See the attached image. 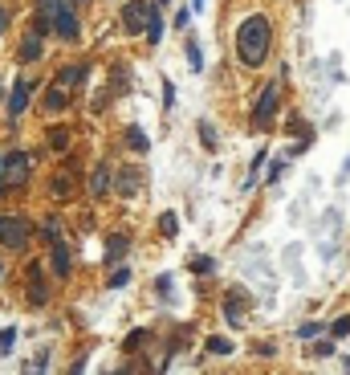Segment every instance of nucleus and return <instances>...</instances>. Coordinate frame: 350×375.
Masks as SVG:
<instances>
[{
	"label": "nucleus",
	"instance_id": "nucleus-10",
	"mask_svg": "<svg viewBox=\"0 0 350 375\" xmlns=\"http://www.w3.org/2000/svg\"><path fill=\"white\" fill-rule=\"evenodd\" d=\"M29 302H33V306H45V302H49V285H45L37 265H29Z\"/></svg>",
	"mask_w": 350,
	"mask_h": 375
},
{
	"label": "nucleus",
	"instance_id": "nucleus-20",
	"mask_svg": "<svg viewBox=\"0 0 350 375\" xmlns=\"http://www.w3.org/2000/svg\"><path fill=\"white\" fill-rule=\"evenodd\" d=\"M159 233H163V236L179 233V216H175V212H163V216H159Z\"/></svg>",
	"mask_w": 350,
	"mask_h": 375
},
{
	"label": "nucleus",
	"instance_id": "nucleus-14",
	"mask_svg": "<svg viewBox=\"0 0 350 375\" xmlns=\"http://www.w3.org/2000/svg\"><path fill=\"white\" fill-rule=\"evenodd\" d=\"M106 188H110V172H106V163H98L94 176H90V192L94 196H106Z\"/></svg>",
	"mask_w": 350,
	"mask_h": 375
},
{
	"label": "nucleus",
	"instance_id": "nucleus-15",
	"mask_svg": "<svg viewBox=\"0 0 350 375\" xmlns=\"http://www.w3.org/2000/svg\"><path fill=\"white\" fill-rule=\"evenodd\" d=\"M127 249H131V241H127L123 233H119V236H110V241H106V261H119V257H123Z\"/></svg>",
	"mask_w": 350,
	"mask_h": 375
},
{
	"label": "nucleus",
	"instance_id": "nucleus-5",
	"mask_svg": "<svg viewBox=\"0 0 350 375\" xmlns=\"http://www.w3.org/2000/svg\"><path fill=\"white\" fill-rule=\"evenodd\" d=\"M151 12H155V0H131V4H127V12H123V25H127V33H147V25H151Z\"/></svg>",
	"mask_w": 350,
	"mask_h": 375
},
{
	"label": "nucleus",
	"instance_id": "nucleus-17",
	"mask_svg": "<svg viewBox=\"0 0 350 375\" xmlns=\"http://www.w3.org/2000/svg\"><path fill=\"white\" fill-rule=\"evenodd\" d=\"M49 147H53V151H65V147H70V131H65V127H49Z\"/></svg>",
	"mask_w": 350,
	"mask_h": 375
},
{
	"label": "nucleus",
	"instance_id": "nucleus-1",
	"mask_svg": "<svg viewBox=\"0 0 350 375\" xmlns=\"http://www.w3.org/2000/svg\"><path fill=\"white\" fill-rule=\"evenodd\" d=\"M269 41H273L269 21H265V17H249V21L240 25V33H236V57H240L245 65H261L265 57H269Z\"/></svg>",
	"mask_w": 350,
	"mask_h": 375
},
{
	"label": "nucleus",
	"instance_id": "nucleus-28",
	"mask_svg": "<svg viewBox=\"0 0 350 375\" xmlns=\"http://www.w3.org/2000/svg\"><path fill=\"white\" fill-rule=\"evenodd\" d=\"M192 270H196V274H212V257H196Z\"/></svg>",
	"mask_w": 350,
	"mask_h": 375
},
{
	"label": "nucleus",
	"instance_id": "nucleus-27",
	"mask_svg": "<svg viewBox=\"0 0 350 375\" xmlns=\"http://www.w3.org/2000/svg\"><path fill=\"white\" fill-rule=\"evenodd\" d=\"M143 343H147V330H134L131 338H127V351H138Z\"/></svg>",
	"mask_w": 350,
	"mask_h": 375
},
{
	"label": "nucleus",
	"instance_id": "nucleus-8",
	"mask_svg": "<svg viewBox=\"0 0 350 375\" xmlns=\"http://www.w3.org/2000/svg\"><path fill=\"white\" fill-rule=\"evenodd\" d=\"M245 310H249V294H245L240 285H236V290H228V302H224V318H228V323L236 327V323L245 318Z\"/></svg>",
	"mask_w": 350,
	"mask_h": 375
},
{
	"label": "nucleus",
	"instance_id": "nucleus-18",
	"mask_svg": "<svg viewBox=\"0 0 350 375\" xmlns=\"http://www.w3.org/2000/svg\"><path fill=\"white\" fill-rule=\"evenodd\" d=\"M21 57H25V61H37V57H41V37H25Z\"/></svg>",
	"mask_w": 350,
	"mask_h": 375
},
{
	"label": "nucleus",
	"instance_id": "nucleus-23",
	"mask_svg": "<svg viewBox=\"0 0 350 375\" xmlns=\"http://www.w3.org/2000/svg\"><path fill=\"white\" fill-rule=\"evenodd\" d=\"M187 61H192V70H204V53L196 41H187Z\"/></svg>",
	"mask_w": 350,
	"mask_h": 375
},
{
	"label": "nucleus",
	"instance_id": "nucleus-13",
	"mask_svg": "<svg viewBox=\"0 0 350 375\" xmlns=\"http://www.w3.org/2000/svg\"><path fill=\"white\" fill-rule=\"evenodd\" d=\"M49 261H53V274H57V278H65V274H70V249H65L57 236H53V257H49Z\"/></svg>",
	"mask_w": 350,
	"mask_h": 375
},
{
	"label": "nucleus",
	"instance_id": "nucleus-12",
	"mask_svg": "<svg viewBox=\"0 0 350 375\" xmlns=\"http://www.w3.org/2000/svg\"><path fill=\"white\" fill-rule=\"evenodd\" d=\"M45 106H49V110H61V106H70V86H65L61 78L49 86V94H45Z\"/></svg>",
	"mask_w": 350,
	"mask_h": 375
},
{
	"label": "nucleus",
	"instance_id": "nucleus-6",
	"mask_svg": "<svg viewBox=\"0 0 350 375\" xmlns=\"http://www.w3.org/2000/svg\"><path fill=\"white\" fill-rule=\"evenodd\" d=\"M53 29L61 33V41H78V17H74V8L70 4H53Z\"/></svg>",
	"mask_w": 350,
	"mask_h": 375
},
{
	"label": "nucleus",
	"instance_id": "nucleus-21",
	"mask_svg": "<svg viewBox=\"0 0 350 375\" xmlns=\"http://www.w3.org/2000/svg\"><path fill=\"white\" fill-rule=\"evenodd\" d=\"M200 143H204L208 151H216V127H212V123H200Z\"/></svg>",
	"mask_w": 350,
	"mask_h": 375
},
{
	"label": "nucleus",
	"instance_id": "nucleus-35",
	"mask_svg": "<svg viewBox=\"0 0 350 375\" xmlns=\"http://www.w3.org/2000/svg\"><path fill=\"white\" fill-rule=\"evenodd\" d=\"M159 4H167V0H159Z\"/></svg>",
	"mask_w": 350,
	"mask_h": 375
},
{
	"label": "nucleus",
	"instance_id": "nucleus-34",
	"mask_svg": "<svg viewBox=\"0 0 350 375\" xmlns=\"http://www.w3.org/2000/svg\"><path fill=\"white\" fill-rule=\"evenodd\" d=\"M0 274H4V261H0Z\"/></svg>",
	"mask_w": 350,
	"mask_h": 375
},
{
	"label": "nucleus",
	"instance_id": "nucleus-16",
	"mask_svg": "<svg viewBox=\"0 0 350 375\" xmlns=\"http://www.w3.org/2000/svg\"><path fill=\"white\" fill-rule=\"evenodd\" d=\"M127 143H131V151H138V155H147V147H151V139L143 135V127H131L127 131Z\"/></svg>",
	"mask_w": 350,
	"mask_h": 375
},
{
	"label": "nucleus",
	"instance_id": "nucleus-32",
	"mask_svg": "<svg viewBox=\"0 0 350 375\" xmlns=\"http://www.w3.org/2000/svg\"><path fill=\"white\" fill-rule=\"evenodd\" d=\"M8 192V184H4V155H0V196Z\"/></svg>",
	"mask_w": 350,
	"mask_h": 375
},
{
	"label": "nucleus",
	"instance_id": "nucleus-9",
	"mask_svg": "<svg viewBox=\"0 0 350 375\" xmlns=\"http://www.w3.org/2000/svg\"><path fill=\"white\" fill-rule=\"evenodd\" d=\"M29 94H33V82L29 78H17V86H12V98H8V114L17 119L25 106H29Z\"/></svg>",
	"mask_w": 350,
	"mask_h": 375
},
{
	"label": "nucleus",
	"instance_id": "nucleus-26",
	"mask_svg": "<svg viewBox=\"0 0 350 375\" xmlns=\"http://www.w3.org/2000/svg\"><path fill=\"white\" fill-rule=\"evenodd\" d=\"M330 334H334V338H347L350 334V318H338V323L330 327Z\"/></svg>",
	"mask_w": 350,
	"mask_h": 375
},
{
	"label": "nucleus",
	"instance_id": "nucleus-24",
	"mask_svg": "<svg viewBox=\"0 0 350 375\" xmlns=\"http://www.w3.org/2000/svg\"><path fill=\"white\" fill-rule=\"evenodd\" d=\"M318 330H322V323H302L298 327V338H318Z\"/></svg>",
	"mask_w": 350,
	"mask_h": 375
},
{
	"label": "nucleus",
	"instance_id": "nucleus-33",
	"mask_svg": "<svg viewBox=\"0 0 350 375\" xmlns=\"http://www.w3.org/2000/svg\"><path fill=\"white\" fill-rule=\"evenodd\" d=\"M4 25H8V17H4V12H0V33H4Z\"/></svg>",
	"mask_w": 350,
	"mask_h": 375
},
{
	"label": "nucleus",
	"instance_id": "nucleus-29",
	"mask_svg": "<svg viewBox=\"0 0 350 375\" xmlns=\"http://www.w3.org/2000/svg\"><path fill=\"white\" fill-rule=\"evenodd\" d=\"M313 355H318V359H326V355H334V343H318V347H313Z\"/></svg>",
	"mask_w": 350,
	"mask_h": 375
},
{
	"label": "nucleus",
	"instance_id": "nucleus-2",
	"mask_svg": "<svg viewBox=\"0 0 350 375\" xmlns=\"http://www.w3.org/2000/svg\"><path fill=\"white\" fill-rule=\"evenodd\" d=\"M33 236V225L21 221V216H0V245L4 249H25Z\"/></svg>",
	"mask_w": 350,
	"mask_h": 375
},
{
	"label": "nucleus",
	"instance_id": "nucleus-3",
	"mask_svg": "<svg viewBox=\"0 0 350 375\" xmlns=\"http://www.w3.org/2000/svg\"><path fill=\"white\" fill-rule=\"evenodd\" d=\"M277 106H281V86L277 82H269L261 90V98H257V110H253V127H269L273 123V114H277Z\"/></svg>",
	"mask_w": 350,
	"mask_h": 375
},
{
	"label": "nucleus",
	"instance_id": "nucleus-31",
	"mask_svg": "<svg viewBox=\"0 0 350 375\" xmlns=\"http://www.w3.org/2000/svg\"><path fill=\"white\" fill-rule=\"evenodd\" d=\"M8 347H12V330H4V334H0V351H8Z\"/></svg>",
	"mask_w": 350,
	"mask_h": 375
},
{
	"label": "nucleus",
	"instance_id": "nucleus-22",
	"mask_svg": "<svg viewBox=\"0 0 350 375\" xmlns=\"http://www.w3.org/2000/svg\"><path fill=\"white\" fill-rule=\"evenodd\" d=\"M208 351H212V355H232V343H228V338H208Z\"/></svg>",
	"mask_w": 350,
	"mask_h": 375
},
{
	"label": "nucleus",
	"instance_id": "nucleus-4",
	"mask_svg": "<svg viewBox=\"0 0 350 375\" xmlns=\"http://www.w3.org/2000/svg\"><path fill=\"white\" fill-rule=\"evenodd\" d=\"M29 172H33V155H25V151L4 155V184H8V188L29 184Z\"/></svg>",
	"mask_w": 350,
	"mask_h": 375
},
{
	"label": "nucleus",
	"instance_id": "nucleus-19",
	"mask_svg": "<svg viewBox=\"0 0 350 375\" xmlns=\"http://www.w3.org/2000/svg\"><path fill=\"white\" fill-rule=\"evenodd\" d=\"M159 37H163V21H159V8H155V12H151V25H147V41L159 45Z\"/></svg>",
	"mask_w": 350,
	"mask_h": 375
},
{
	"label": "nucleus",
	"instance_id": "nucleus-7",
	"mask_svg": "<svg viewBox=\"0 0 350 375\" xmlns=\"http://www.w3.org/2000/svg\"><path fill=\"white\" fill-rule=\"evenodd\" d=\"M143 188H147V172L143 168H123V176H119V192L134 200V196H143Z\"/></svg>",
	"mask_w": 350,
	"mask_h": 375
},
{
	"label": "nucleus",
	"instance_id": "nucleus-30",
	"mask_svg": "<svg viewBox=\"0 0 350 375\" xmlns=\"http://www.w3.org/2000/svg\"><path fill=\"white\" fill-rule=\"evenodd\" d=\"M163 94H167V98H163V106H175V86H172V82L163 86Z\"/></svg>",
	"mask_w": 350,
	"mask_h": 375
},
{
	"label": "nucleus",
	"instance_id": "nucleus-11",
	"mask_svg": "<svg viewBox=\"0 0 350 375\" xmlns=\"http://www.w3.org/2000/svg\"><path fill=\"white\" fill-rule=\"evenodd\" d=\"M74 188H78V168H70L65 176H53V196H57V200H70Z\"/></svg>",
	"mask_w": 350,
	"mask_h": 375
},
{
	"label": "nucleus",
	"instance_id": "nucleus-25",
	"mask_svg": "<svg viewBox=\"0 0 350 375\" xmlns=\"http://www.w3.org/2000/svg\"><path fill=\"white\" fill-rule=\"evenodd\" d=\"M131 281V270H114L110 274V290H119V285H127Z\"/></svg>",
	"mask_w": 350,
	"mask_h": 375
},
{
	"label": "nucleus",
	"instance_id": "nucleus-36",
	"mask_svg": "<svg viewBox=\"0 0 350 375\" xmlns=\"http://www.w3.org/2000/svg\"><path fill=\"white\" fill-rule=\"evenodd\" d=\"M78 4H82V0H78Z\"/></svg>",
	"mask_w": 350,
	"mask_h": 375
}]
</instances>
